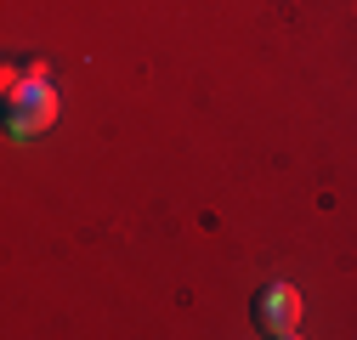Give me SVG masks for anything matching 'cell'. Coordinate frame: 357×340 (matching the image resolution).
<instances>
[{"instance_id": "1", "label": "cell", "mask_w": 357, "mask_h": 340, "mask_svg": "<svg viewBox=\"0 0 357 340\" xmlns=\"http://www.w3.org/2000/svg\"><path fill=\"white\" fill-rule=\"evenodd\" d=\"M57 119V91L46 85V74H40V63L29 68V79L6 85V131L12 137H40L46 125Z\"/></svg>"}, {"instance_id": "2", "label": "cell", "mask_w": 357, "mask_h": 340, "mask_svg": "<svg viewBox=\"0 0 357 340\" xmlns=\"http://www.w3.org/2000/svg\"><path fill=\"white\" fill-rule=\"evenodd\" d=\"M250 318H255V329H261V334L289 340V334L301 329V295H295L289 284H266L255 301H250Z\"/></svg>"}]
</instances>
